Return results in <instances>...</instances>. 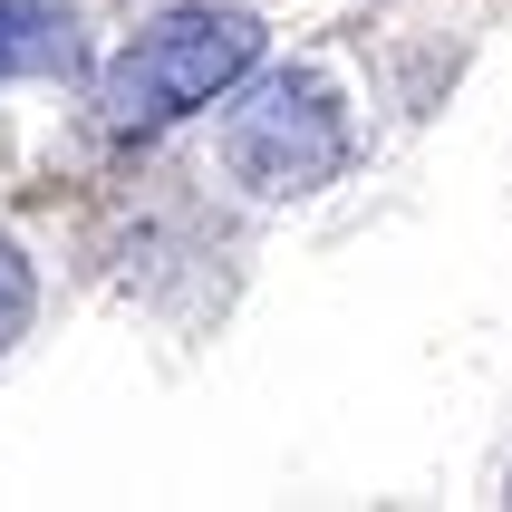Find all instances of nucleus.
<instances>
[{"mask_svg":"<svg viewBox=\"0 0 512 512\" xmlns=\"http://www.w3.org/2000/svg\"><path fill=\"white\" fill-rule=\"evenodd\" d=\"M261 58V20L252 10H165L155 29H136L97 78V126L107 136H155L174 116L213 107L242 68Z\"/></svg>","mask_w":512,"mask_h":512,"instance_id":"nucleus-1","label":"nucleus"},{"mask_svg":"<svg viewBox=\"0 0 512 512\" xmlns=\"http://www.w3.org/2000/svg\"><path fill=\"white\" fill-rule=\"evenodd\" d=\"M223 165L252 184V194H319L329 174L348 165V116L339 87L310 78V68H281L261 78L223 126Z\"/></svg>","mask_w":512,"mask_h":512,"instance_id":"nucleus-2","label":"nucleus"},{"mask_svg":"<svg viewBox=\"0 0 512 512\" xmlns=\"http://www.w3.org/2000/svg\"><path fill=\"white\" fill-rule=\"evenodd\" d=\"M87 39L58 0H0V78H78Z\"/></svg>","mask_w":512,"mask_h":512,"instance_id":"nucleus-3","label":"nucleus"},{"mask_svg":"<svg viewBox=\"0 0 512 512\" xmlns=\"http://www.w3.org/2000/svg\"><path fill=\"white\" fill-rule=\"evenodd\" d=\"M29 310H39V281H29V261H20V242L0 232V348L29 329Z\"/></svg>","mask_w":512,"mask_h":512,"instance_id":"nucleus-4","label":"nucleus"}]
</instances>
